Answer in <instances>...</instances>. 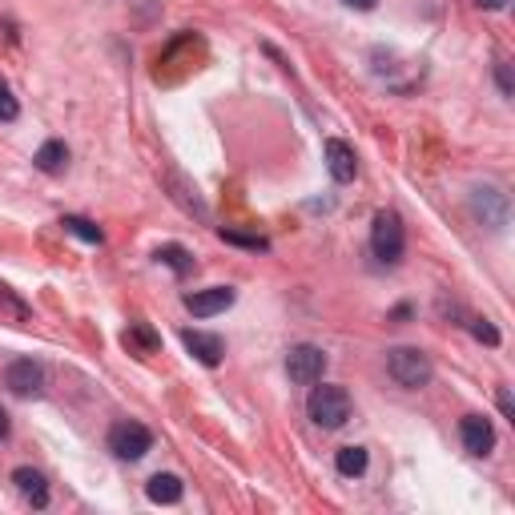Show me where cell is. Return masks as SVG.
<instances>
[{
	"label": "cell",
	"mask_w": 515,
	"mask_h": 515,
	"mask_svg": "<svg viewBox=\"0 0 515 515\" xmlns=\"http://www.w3.org/2000/svg\"><path fill=\"white\" fill-rule=\"evenodd\" d=\"M495 77H500V89H503V97H511V93H515V85H511V69H508V64H500V69H495Z\"/></svg>",
	"instance_id": "obj_24"
},
{
	"label": "cell",
	"mask_w": 515,
	"mask_h": 515,
	"mask_svg": "<svg viewBox=\"0 0 515 515\" xmlns=\"http://www.w3.org/2000/svg\"><path fill=\"white\" fill-rule=\"evenodd\" d=\"M371 250L379 262H387V266H395L402 258V250H407V230H402V218L391 210L374 213V226H371Z\"/></svg>",
	"instance_id": "obj_3"
},
{
	"label": "cell",
	"mask_w": 515,
	"mask_h": 515,
	"mask_svg": "<svg viewBox=\"0 0 515 515\" xmlns=\"http://www.w3.org/2000/svg\"><path fill=\"white\" fill-rule=\"evenodd\" d=\"M334 467H339V475H346V480H359V475L367 471V447H359V443L339 447V455H334Z\"/></svg>",
	"instance_id": "obj_15"
},
{
	"label": "cell",
	"mask_w": 515,
	"mask_h": 515,
	"mask_svg": "<svg viewBox=\"0 0 515 515\" xmlns=\"http://www.w3.org/2000/svg\"><path fill=\"white\" fill-rule=\"evenodd\" d=\"M61 226L69 230V233H77L81 242H89V246H101V230L93 226L89 218H73V213H69V218H61Z\"/></svg>",
	"instance_id": "obj_18"
},
{
	"label": "cell",
	"mask_w": 515,
	"mask_h": 515,
	"mask_svg": "<svg viewBox=\"0 0 515 515\" xmlns=\"http://www.w3.org/2000/svg\"><path fill=\"white\" fill-rule=\"evenodd\" d=\"M13 483H16V491L33 503V508H45V503H49V480H45L41 471H33V467H16Z\"/></svg>",
	"instance_id": "obj_11"
},
{
	"label": "cell",
	"mask_w": 515,
	"mask_h": 515,
	"mask_svg": "<svg viewBox=\"0 0 515 515\" xmlns=\"http://www.w3.org/2000/svg\"><path fill=\"white\" fill-rule=\"evenodd\" d=\"M16 117H21V105H16L13 89L0 81V121H16Z\"/></svg>",
	"instance_id": "obj_20"
},
{
	"label": "cell",
	"mask_w": 515,
	"mask_h": 515,
	"mask_svg": "<svg viewBox=\"0 0 515 515\" xmlns=\"http://www.w3.org/2000/svg\"><path fill=\"white\" fill-rule=\"evenodd\" d=\"M326 149V170H331L334 182H354V173H359V157H354V149L339 142V137H331V142L322 145Z\"/></svg>",
	"instance_id": "obj_9"
},
{
	"label": "cell",
	"mask_w": 515,
	"mask_h": 515,
	"mask_svg": "<svg viewBox=\"0 0 515 515\" xmlns=\"http://www.w3.org/2000/svg\"><path fill=\"white\" fill-rule=\"evenodd\" d=\"M342 5H351V8H359V13H371L379 0H342Z\"/></svg>",
	"instance_id": "obj_26"
},
{
	"label": "cell",
	"mask_w": 515,
	"mask_h": 515,
	"mask_svg": "<svg viewBox=\"0 0 515 515\" xmlns=\"http://www.w3.org/2000/svg\"><path fill=\"white\" fill-rule=\"evenodd\" d=\"M387 374L399 387L419 391L435 379V367H431V359L423 351H415V346H395V351H387Z\"/></svg>",
	"instance_id": "obj_2"
},
{
	"label": "cell",
	"mask_w": 515,
	"mask_h": 515,
	"mask_svg": "<svg viewBox=\"0 0 515 515\" xmlns=\"http://www.w3.org/2000/svg\"><path fill=\"white\" fill-rule=\"evenodd\" d=\"M286 374L298 382V387H314V382H322V374H326V351H322V346H314V342L290 346Z\"/></svg>",
	"instance_id": "obj_4"
},
{
	"label": "cell",
	"mask_w": 515,
	"mask_h": 515,
	"mask_svg": "<svg viewBox=\"0 0 515 515\" xmlns=\"http://www.w3.org/2000/svg\"><path fill=\"white\" fill-rule=\"evenodd\" d=\"M0 306H5V311H13V314H29V311H25V302H21V298H13V290H8L5 282H0Z\"/></svg>",
	"instance_id": "obj_22"
},
{
	"label": "cell",
	"mask_w": 515,
	"mask_h": 515,
	"mask_svg": "<svg viewBox=\"0 0 515 515\" xmlns=\"http://www.w3.org/2000/svg\"><path fill=\"white\" fill-rule=\"evenodd\" d=\"M33 162H36V170L41 173H61L64 165H69V145L64 142H45L41 149H36Z\"/></svg>",
	"instance_id": "obj_13"
},
{
	"label": "cell",
	"mask_w": 515,
	"mask_h": 515,
	"mask_svg": "<svg viewBox=\"0 0 515 515\" xmlns=\"http://www.w3.org/2000/svg\"><path fill=\"white\" fill-rule=\"evenodd\" d=\"M222 242H233V246H246V250H266L270 246L266 238H250V233H238V230H222Z\"/></svg>",
	"instance_id": "obj_21"
},
{
	"label": "cell",
	"mask_w": 515,
	"mask_h": 515,
	"mask_svg": "<svg viewBox=\"0 0 515 515\" xmlns=\"http://www.w3.org/2000/svg\"><path fill=\"white\" fill-rule=\"evenodd\" d=\"M459 435H463V447L471 455H487L495 447V427H491V419L487 415H463Z\"/></svg>",
	"instance_id": "obj_8"
},
{
	"label": "cell",
	"mask_w": 515,
	"mask_h": 515,
	"mask_svg": "<svg viewBox=\"0 0 515 515\" xmlns=\"http://www.w3.org/2000/svg\"><path fill=\"white\" fill-rule=\"evenodd\" d=\"M157 262H165L177 278H185L193 270V258H190V250H185V246H162V250H157Z\"/></svg>",
	"instance_id": "obj_17"
},
{
	"label": "cell",
	"mask_w": 515,
	"mask_h": 515,
	"mask_svg": "<svg viewBox=\"0 0 515 515\" xmlns=\"http://www.w3.org/2000/svg\"><path fill=\"white\" fill-rule=\"evenodd\" d=\"M500 411H503V415H515V402H511V391H500Z\"/></svg>",
	"instance_id": "obj_25"
},
{
	"label": "cell",
	"mask_w": 515,
	"mask_h": 515,
	"mask_svg": "<svg viewBox=\"0 0 515 515\" xmlns=\"http://www.w3.org/2000/svg\"><path fill=\"white\" fill-rule=\"evenodd\" d=\"M149 447H154V435H149V427L134 423V419H125V423H117L114 431H109V451H114L117 459H142Z\"/></svg>",
	"instance_id": "obj_5"
},
{
	"label": "cell",
	"mask_w": 515,
	"mask_h": 515,
	"mask_svg": "<svg viewBox=\"0 0 515 515\" xmlns=\"http://www.w3.org/2000/svg\"><path fill=\"white\" fill-rule=\"evenodd\" d=\"M475 5H480V8H491V13H495V8H503L508 0H475Z\"/></svg>",
	"instance_id": "obj_27"
},
{
	"label": "cell",
	"mask_w": 515,
	"mask_h": 515,
	"mask_svg": "<svg viewBox=\"0 0 515 515\" xmlns=\"http://www.w3.org/2000/svg\"><path fill=\"white\" fill-rule=\"evenodd\" d=\"M170 185H173V198L177 202H182L185 205V210H190V213H198V218H205V202L198 198V185H190V182H182V177H177V173H170Z\"/></svg>",
	"instance_id": "obj_16"
},
{
	"label": "cell",
	"mask_w": 515,
	"mask_h": 515,
	"mask_svg": "<svg viewBox=\"0 0 515 515\" xmlns=\"http://www.w3.org/2000/svg\"><path fill=\"white\" fill-rule=\"evenodd\" d=\"M125 346H137L142 354H154V351H157V339H154V331H149V326L134 322V326L125 331Z\"/></svg>",
	"instance_id": "obj_19"
},
{
	"label": "cell",
	"mask_w": 515,
	"mask_h": 515,
	"mask_svg": "<svg viewBox=\"0 0 515 515\" xmlns=\"http://www.w3.org/2000/svg\"><path fill=\"white\" fill-rule=\"evenodd\" d=\"M182 342L193 359L205 362V367H218L222 354H226V342H222L218 334H205V331H182Z\"/></svg>",
	"instance_id": "obj_10"
},
{
	"label": "cell",
	"mask_w": 515,
	"mask_h": 515,
	"mask_svg": "<svg viewBox=\"0 0 515 515\" xmlns=\"http://www.w3.org/2000/svg\"><path fill=\"white\" fill-rule=\"evenodd\" d=\"M233 306V290L230 286H210V290H193V294H185V311L193 318H213L222 311H230Z\"/></svg>",
	"instance_id": "obj_7"
},
{
	"label": "cell",
	"mask_w": 515,
	"mask_h": 515,
	"mask_svg": "<svg viewBox=\"0 0 515 515\" xmlns=\"http://www.w3.org/2000/svg\"><path fill=\"white\" fill-rule=\"evenodd\" d=\"M306 415L322 431H339L351 419V395H346V387H334V382L314 387L311 399H306Z\"/></svg>",
	"instance_id": "obj_1"
},
{
	"label": "cell",
	"mask_w": 515,
	"mask_h": 515,
	"mask_svg": "<svg viewBox=\"0 0 515 515\" xmlns=\"http://www.w3.org/2000/svg\"><path fill=\"white\" fill-rule=\"evenodd\" d=\"M471 202H475V213H480V218H483L487 210H495L491 218H487V226H491V230H500L503 222H508V198H503L495 185H483V190H475Z\"/></svg>",
	"instance_id": "obj_12"
},
{
	"label": "cell",
	"mask_w": 515,
	"mask_h": 515,
	"mask_svg": "<svg viewBox=\"0 0 515 515\" xmlns=\"http://www.w3.org/2000/svg\"><path fill=\"white\" fill-rule=\"evenodd\" d=\"M0 439H8V411L0 407Z\"/></svg>",
	"instance_id": "obj_28"
},
{
	"label": "cell",
	"mask_w": 515,
	"mask_h": 515,
	"mask_svg": "<svg viewBox=\"0 0 515 515\" xmlns=\"http://www.w3.org/2000/svg\"><path fill=\"white\" fill-rule=\"evenodd\" d=\"M471 331H475V339H480V342H487V346H495V342H500V331H495L491 322H483V318H480V322L471 326Z\"/></svg>",
	"instance_id": "obj_23"
},
{
	"label": "cell",
	"mask_w": 515,
	"mask_h": 515,
	"mask_svg": "<svg viewBox=\"0 0 515 515\" xmlns=\"http://www.w3.org/2000/svg\"><path fill=\"white\" fill-rule=\"evenodd\" d=\"M182 491H185L182 480H177V475H162V471L145 483V495L154 503H177V500H182Z\"/></svg>",
	"instance_id": "obj_14"
},
{
	"label": "cell",
	"mask_w": 515,
	"mask_h": 515,
	"mask_svg": "<svg viewBox=\"0 0 515 515\" xmlns=\"http://www.w3.org/2000/svg\"><path fill=\"white\" fill-rule=\"evenodd\" d=\"M5 387L13 391L16 399H36V395L45 391V367H41L36 359H16V362H8Z\"/></svg>",
	"instance_id": "obj_6"
}]
</instances>
